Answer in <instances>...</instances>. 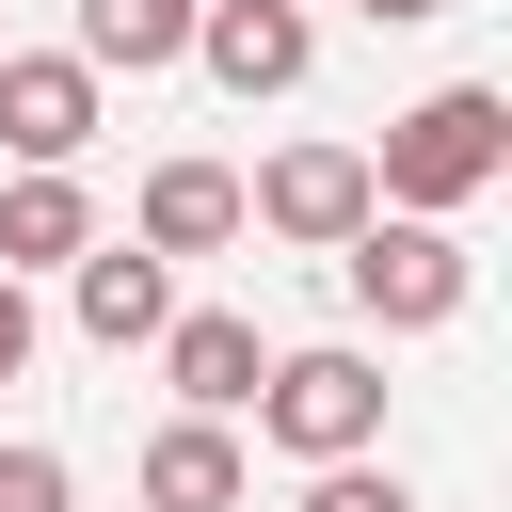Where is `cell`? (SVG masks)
I'll list each match as a JSON object with an SVG mask.
<instances>
[{
  "instance_id": "obj_1",
  "label": "cell",
  "mask_w": 512,
  "mask_h": 512,
  "mask_svg": "<svg viewBox=\"0 0 512 512\" xmlns=\"http://www.w3.org/2000/svg\"><path fill=\"white\" fill-rule=\"evenodd\" d=\"M496 176H512V96H496V80H432V96L368 144V192L416 208V224H464Z\"/></svg>"
},
{
  "instance_id": "obj_2",
  "label": "cell",
  "mask_w": 512,
  "mask_h": 512,
  "mask_svg": "<svg viewBox=\"0 0 512 512\" xmlns=\"http://www.w3.org/2000/svg\"><path fill=\"white\" fill-rule=\"evenodd\" d=\"M336 272H352V304H368L384 336H448V320L480 304V256H464V224H416V208H368V224L336 240Z\"/></svg>"
},
{
  "instance_id": "obj_3",
  "label": "cell",
  "mask_w": 512,
  "mask_h": 512,
  "mask_svg": "<svg viewBox=\"0 0 512 512\" xmlns=\"http://www.w3.org/2000/svg\"><path fill=\"white\" fill-rule=\"evenodd\" d=\"M240 416H256V448H288V464H352V448H384V368H368L352 336H320V352H272Z\"/></svg>"
},
{
  "instance_id": "obj_4",
  "label": "cell",
  "mask_w": 512,
  "mask_h": 512,
  "mask_svg": "<svg viewBox=\"0 0 512 512\" xmlns=\"http://www.w3.org/2000/svg\"><path fill=\"white\" fill-rule=\"evenodd\" d=\"M368 208H384L368 192V144H272L240 176V240H288V256H336Z\"/></svg>"
},
{
  "instance_id": "obj_5",
  "label": "cell",
  "mask_w": 512,
  "mask_h": 512,
  "mask_svg": "<svg viewBox=\"0 0 512 512\" xmlns=\"http://www.w3.org/2000/svg\"><path fill=\"white\" fill-rule=\"evenodd\" d=\"M192 64L256 112V96H304V64H320V16L304 0H192Z\"/></svg>"
},
{
  "instance_id": "obj_6",
  "label": "cell",
  "mask_w": 512,
  "mask_h": 512,
  "mask_svg": "<svg viewBox=\"0 0 512 512\" xmlns=\"http://www.w3.org/2000/svg\"><path fill=\"white\" fill-rule=\"evenodd\" d=\"M96 128H112V80H96L80 48H0V144H16V160H64V176H80Z\"/></svg>"
},
{
  "instance_id": "obj_7",
  "label": "cell",
  "mask_w": 512,
  "mask_h": 512,
  "mask_svg": "<svg viewBox=\"0 0 512 512\" xmlns=\"http://www.w3.org/2000/svg\"><path fill=\"white\" fill-rule=\"evenodd\" d=\"M64 304H80L96 352H144V336L176 320V256H144V240H80V256H64Z\"/></svg>"
},
{
  "instance_id": "obj_8",
  "label": "cell",
  "mask_w": 512,
  "mask_h": 512,
  "mask_svg": "<svg viewBox=\"0 0 512 512\" xmlns=\"http://www.w3.org/2000/svg\"><path fill=\"white\" fill-rule=\"evenodd\" d=\"M144 352H160V384H176V416H240V400H256V368H272L240 304H176V320H160Z\"/></svg>"
},
{
  "instance_id": "obj_9",
  "label": "cell",
  "mask_w": 512,
  "mask_h": 512,
  "mask_svg": "<svg viewBox=\"0 0 512 512\" xmlns=\"http://www.w3.org/2000/svg\"><path fill=\"white\" fill-rule=\"evenodd\" d=\"M128 480H144V512H240L256 496V448H240V416H160Z\"/></svg>"
},
{
  "instance_id": "obj_10",
  "label": "cell",
  "mask_w": 512,
  "mask_h": 512,
  "mask_svg": "<svg viewBox=\"0 0 512 512\" xmlns=\"http://www.w3.org/2000/svg\"><path fill=\"white\" fill-rule=\"evenodd\" d=\"M80 240H96V192H80L64 160H16V176H0V272L32 288V272H64Z\"/></svg>"
},
{
  "instance_id": "obj_11",
  "label": "cell",
  "mask_w": 512,
  "mask_h": 512,
  "mask_svg": "<svg viewBox=\"0 0 512 512\" xmlns=\"http://www.w3.org/2000/svg\"><path fill=\"white\" fill-rule=\"evenodd\" d=\"M128 240H144V256H224V240H240V176H224V160H160L144 208H128Z\"/></svg>"
},
{
  "instance_id": "obj_12",
  "label": "cell",
  "mask_w": 512,
  "mask_h": 512,
  "mask_svg": "<svg viewBox=\"0 0 512 512\" xmlns=\"http://www.w3.org/2000/svg\"><path fill=\"white\" fill-rule=\"evenodd\" d=\"M80 64H96V80H160V64H192V0H80Z\"/></svg>"
},
{
  "instance_id": "obj_13",
  "label": "cell",
  "mask_w": 512,
  "mask_h": 512,
  "mask_svg": "<svg viewBox=\"0 0 512 512\" xmlns=\"http://www.w3.org/2000/svg\"><path fill=\"white\" fill-rule=\"evenodd\" d=\"M288 512H416V480L384 464V448H352V464H304V496Z\"/></svg>"
},
{
  "instance_id": "obj_14",
  "label": "cell",
  "mask_w": 512,
  "mask_h": 512,
  "mask_svg": "<svg viewBox=\"0 0 512 512\" xmlns=\"http://www.w3.org/2000/svg\"><path fill=\"white\" fill-rule=\"evenodd\" d=\"M0 512H80V480H64V448H0Z\"/></svg>"
},
{
  "instance_id": "obj_15",
  "label": "cell",
  "mask_w": 512,
  "mask_h": 512,
  "mask_svg": "<svg viewBox=\"0 0 512 512\" xmlns=\"http://www.w3.org/2000/svg\"><path fill=\"white\" fill-rule=\"evenodd\" d=\"M16 368H32V288L0 272V384H16Z\"/></svg>"
},
{
  "instance_id": "obj_16",
  "label": "cell",
  "mask_w": 512,
  "mask_h": 512,
  "mask_svg": "<svg viewBox=\"0 0 512 512\" xmlns=\"http://www.w3.org/2000/svg\"><path fill=\"white\" fill-rule=\"evenodd\" d=\"M368 16H384V32H416V16H448V0H368Z\"/></svg>"
}]
</instances>
